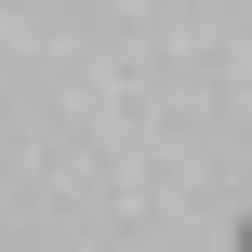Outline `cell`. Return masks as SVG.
I'll return each mask as SVG.
<instances>
[{
  "instance_id": "6da1fadb",
  "label": "cell",
  "mask_w": 252,
  "mask_h": 252,
  "mask_svg": "<svg viewBox=\"0 0 252 252\" xmlns=\"http://www.w3.org/2000/svg\"><path fill=\"white\" fill-rule=\"evenodd\" d=\"M239 252H252V213H239Z\"/></svg>"
}]
</instances>
